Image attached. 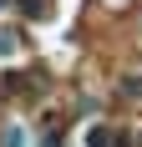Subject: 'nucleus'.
Instances as JSON below:
<instances>
[{
	"instance_id": "obj_1",
	"label": "nucleus",
	"mask_w": 142,
	"mask_h": 147,
	"mask_svg": "<svg viewBox=\"0 0 142 147\" xmlns=\"http://www.w3.org/2000/svg\"><path fill=\"white\" fill-rule=\"evenodd\" d=\"M86 142H91V147H107V142H112V132H107V127H91V132H86Z\"/></svg>"
},
{
	"instance_id": "obj_2",
	"label": "nucleus",
	"mask_w": 142,
	"mask_h": 147,
	"mask_svg": "<svg viewBox=\"0 0 142 147\" xmlns=\"http://www.w3.org/2000/svg\"><path fill=\"white\" fill-rule=\"evenodd\" d=\"M15 5H20V10H26V15H41V10H46L41 0H15Z\"/></svg>"
}]
</instances>
